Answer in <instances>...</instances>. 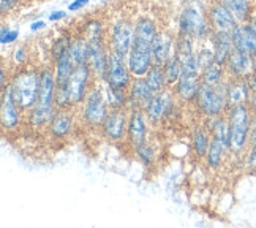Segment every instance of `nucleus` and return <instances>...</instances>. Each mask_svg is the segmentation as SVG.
I'll return each mask as SVG.
<instances>
[{
    "label": "nucleus",
    "mask_w": 256,
    "mask_h": 228,
    "mask_svg": "<svg viewBox=\"0 0 256 228\" xmlns=\"http://www.w3.org/2000/svg\"><path fill=\"white\" fill-rule=\"evenodd\" d=\"M146 111L141 110H133L130 111V121H128V141L133 147H138L146 143V135H147V127H146Z\"/></svg>",
    "instance_id": "nucleus-22"
},
{
    "label": "nucleus",
    "mask_w": 256,
    "mask_h": 228,
    "mask_svg": "<svg viewBox=\"0 0 256 228\" xmlns=\"http://www.w3.org/2000/svg\"><path fill=\"white\" fill-rule=\"evenodd\" d=\"M252 97V89L247 79L228 78V108L248 105Z\"/></svg>",
    "instance_id": "nucleus-21"
},
{
    "label": "nucleus",
    "mask_w": 256,
    "mask_h": 228,
    "mask_svg": "<svg viewBox=\"0 0 256 228\" xmlns=\"http://www.w3.org/2000/svg\"><path fill=\"white\" fill-rule=\"evenodd\" d=\"M154 97H155V92L150 89L146 76L133 78L130 87H128V105H126V108L130 111H133V110L146 111Z\"/></svg>",
    "instance_id": "nucleus-13"
},
{
    "label": "nucleus",
    "mask_w": 256,
    "mask_h": 228,
    "mask_svg": "<svg viewBox=\"0 0 256 228\" xmlns=\"http://www.w3.org/2000/svg\"><path fill=\"white\" fill-rule=\"evenodd\" d=\"M245 165L250 171L256 173V146L248 147V152L245 154Z\"/></svg>",
    "instance_id": "nucleus-38"
},
{
    "label": "nucleus",
    "mask_w": 256,
    "mask_h": 228,
    "mask_svg": "<svg viewBox=\"0 0 256 228\" xmlns=\"http://www.w3.org/2000/svg\"><path fill=\"white\" fill-rule=\"evenodd\" d=\"M94 78L92 70L88 64H81V65H76L74 70L68 79V84H66V91H68V98H70V103L72 106H78V105H82L86 94L88 92L90 89V79Z\"/></svg>",
    "instance_id": "nucleus-8"
},
{
    "label": "nucleus",
    "mask_w": 256,
    "mask_h": 228,
    "mask_svg": "<svg viewBox=\"0 0 256 228\" xmlns=\"http://www.w3.org/2000/svg\"><path fill=\"white\" fill-rule=\"evenodd\" d=\"M68 53H70V57H72V61H73L74 65L87 64V57H88L87 38L84 35L72 38V43H70V48H68Z\"/></svg>",
    "instance_id": "nucleus-27"
},
{
    "label": "nucleus",
    "mask_w": 256,
    "mask_h": 228,
    "mask_svg": "<svg viewBox=\"0 0 256 228\" xmlns=\"http://www.w3.org/2000/svg\"><path fill=\"white\" fill-rule=\"evenodd\" d=\"M256 146V113L252 116V122H250V133H248V147Z\"/></svg>",
    "instance_id": "nucleus-39"
},
{
    "label": "nucleus",
    "mask_w": 256,
    "mask_h": 228,
    "mask_svg": "<svg viewBox=\"0 0 256 228\" xmlns=\"http://www.w3.org/2000/svg\"><path fill=\"white\" fill-rule=\"evenodd\" d=\"M73 113L72 110H57L54 117L49 122V132L56 138H64L73 128Z\"/></svg>",
    "instance_id": "nucleus-24"
},
{
    "label": "nucleus",
    "mask_w": 256,
    "mask_h": 228,
    "mask_svg": "<svg viewBox=\"0 0 256 228\" xmlns=\"http://www.w3.org/2000/svg\"><path fill=\"white\" fill-rule=\"evenodd\" d=\"M210 43L214 48V62L220 64V65H226L228 59L234 49L232 45V38L231 34L228 32H214L210 37Z\"/></svg>",
    "instance_id": "nucleus-23"
},
{
    "label": "nucleus",
    "mask_w": 256,
    "mask_h": 228,
    "mask_svg": "<svg viewBox=\"0 0 256 228\" xmlns=\"http://www.w3.org/2000/svg\"><path fill=\"white\" fill-rule=\"evenodd\" d=\"M206 2H214V0H206Z\"/></svg>",
    "instance_id": "nucleus-46"
},
{
    "label": "nucleus",
    "mask_w": 256,
    "mask_h": 228,
    "mask_svg": "<svg viewBox=\"0 0 256 228\" xmlns=\"http://www.w3.org/2000/svg\"><path fill=\"white\" fill-rule=\"evenodd\" d=\"M87 4H88V0H74V2L68 5V10H70V12H78V10L84 8Z\"/></svg>",
    "instance_id": "nucleus-42"
},
{
    "label": "nucleus",
    "mask_w": 256,
    "mask_h": 228,
    "mask_svg": "<svg viewBox=\"0 0 256 228\" xmlns=\"http://www.w3.org/2000/svg\"><path fill=\"white\" fill-rule=\"evenodd\" d=\"M212 34L206 0H186L179 16V35H186L198 42H209Z\"/></svg>",
    "instance_id": "nucleus-1"
},
{
    "label": "nucleus",
    "mask_w": 256,
    "mask_h": 228,
    "mask_svg": "<svg viewBox=\"0 0 256 228\" xmlns=\"http://www.w3.org/2000/svg\"><path fill=\"white\" fill-rule=\"evenodd\" d=\"M253 111L250 105H239L228 108L226 117L230 122V152L242 155L248 149V133Z\"/></svg>",
    "instance_id": "nucleus-3"
},
{
    "label": "nucleus",
    "mask_w": 256,
    "mask_h": 228,
    "mask_svg": "<svg viewBox=\"0 0 256 228\" xmlns=\"http://www.w3.org/2000/svg\"><path fill=\"white\" fill-rule=\"evenodd\" d=\"M134 26L130 19H119L111 27V38H110V51L126 57L130 53V48L133 43Z\"/></svg>",
    "instance_id": "nucleus-11"
},
{
    "label": "nucleus",
    "mask_w": 256,
    "mask_h": 228,
    "mask_svg": "<svg viewBox=\"0 0 256 228\" xmlns=\"http://www.w3.org/2000/svg\"><path fill=\"white\" fill-rule=\"evenodd\" d=\"M163 70H164V79H166V87H171L176 86V83L179 81L180 73H182V65H180V59L177 57V54L174 53L168 62L163 65Z\"/></svg>",
    "instance_id": "nucleus-31"
},
{
    "label": "nucleus",
    "mask_w": 256,
    "mask_h": 228,
    "mask_svg": "<svg viewBox=\"0 0 256 228\" xmlns=\"http://www.w3.org/2000/svg\"><path fill=\"white\" fill-rule=\"evenodd\" d=\"M201 72L200 70H182L179 81L176 83V95L184 102L196 100V95L201 87Z\"/></svg>",
    "instance_id": "nucleus-16"
},
{
    "label": "nucleus",
    "mask_w": 256,
    "mask_h": 228,
    "mask_svg": "<svg viewBox=\"0 0 256 228\" xmlns=\"http://www.w3.org/2000/svg\"><path fill=\"white\" fill-rule=\"evenodd\" d=\"M176 38L168 31H158L152 43V62L156 65H164L174 54Z\"/></svg>",
    "instance_id": "nucleus-18"
},
{
    "label": "nucleus",
    "mask_w": 256,
    "mask_h": 228,
    "mask_svg": "<svg viewBox=\"0 0 256 228\" xmlns=\"http://www.w3.org/2000/svg\"><path fill=\"white\" fill-rule=\"evenodd\" d=\"M226 152H230V149L226 147L222 141H218L216 138L210 136V144H209V151L206 154V160H208V165L212 170H216L220 168L223 158L226 155Z\"/></svg>",
    "instance_id": "nucleus-28"
},
{
    "label": "nucleus",
    "mask_w": 256,
    "mask_h": 228,
    "mask_svg": "<svg viewBox=\"0 0 256 228\" xmlns=\"http://www.w3.org/2000/svg\"><path fill=\"white\" fill-rule=\"evenodd\" d=\"M224 68H226V76L228 78L247 79L256 70V62L252 54L239 51V49H232Z\"/></svg>",
    "instance_id": "nucleus-14"
},
{
    "label": "nucleus",
    "mask_w": 256,
    "mask_h": 228,
    "mask_svg": "<svg viewBox=\"0 0 256 228\" xmlns=\"http://www.w3.org/2000/svg\"><path fill=\"white\" fill-rule=\"evenodd\" d=\"M40 92L35 106L30 110V124L42 127L51 122L56 114V73L52 68H44L40 73Z\"/></svg>",
    "instance_id": "nucleus-2"
},
{
    "label": "nucleus",
    "mask_w": 256,
    "mask_h": 228,
    "mask_svg": "<svg viewBox=\"0 0 256 228\" xmlns=\"http://www.w3.org/2000/svg\"><path fill=\"white\" fill-rule=\"evenodd\" d=\"M56 68H54V73H56V86L57 87H66L68 84V79H70L73 70H74V64L70 57V53H65L64 56H60L58 59H56Z\"/></svg>",
    "instance_id": "nucleus-26"
},
{
    "label": "nucleus",
    "mask_w": 256,
    "mask_h": 228,
    "mask_svg": "<svg viewBox=\"0 0 256 228\" xmlns=\"http://www.w3.org/2000/svg\"><path fill=\"white\" fill-rule=\"evenodd\" d=\"M128 121H130V113L126 111V108L110 110L102 125L104 136L112 143L122 141L128 132Z\"/></svg>",
    "instance_id": "nucleus-12"
},
{
    "label": "nucleus",
    "mask_w": 256,
    "mask_h": 228,
    "mask_svg": "<svg viewBox=\"0 0 256 228\" xmlns=\"http://www.w3.org/2000/svg\"><path fill=\"white\" fill-rule=\"evenodd\" d=\"M196 59H198V64L202 68H206L209 64L214 62V48H212V43L210 46H202L201 49H198L196 51Z\"/></svg>",
    "instance_id": "nucleus-34"
},
{
    "label": "nucleus",
    "mask_w": 256,
    "mask_h": 228,
    "mask_svg": "<svg viewBox=\"0 0 256 228\" xmlns=\"http://www.w3.org/2000/svg\"><path fill=\"white\" fill-rule=\"evenodd\" d=\"M224 76H226V68L216 62L209 64L208 67L201 70V81L204 84L215 86V84L224 81Z\"/></svg>",
    "instance_id": "nucleus-30"
},
{
    "label": "nucleus",
    "mask_w": 256,
    "mask_h": 228,
    "mask_svg": "<svg viewBox=\"0 0 256 228\" xmlns=\"http://www.w3.org/2000/svg\"><path fill=\"white\" fill-rule=\"evenodd\" d=\"M253 59H254V62H256V56H253Z\"/></svg>",
    "instance_id": "nucleus-47"
},
{
    "label": "nucleus",
    "mask_w": 256,
    "mask_h": 228,
    "mask_svg": "<svg viewBox=\"0 0 256 228\" xmlns=\"http://www.w3.org/2000/svg\"><path fill=\"white\" fill-rule=\"evenodd\" d=\"M65 12H54V13H51V15H49V21H58V19H64L65 18Z\"/></svg>",
    "instance_id": "nucleus-44"
},
{
    "label": "nucleus",
    "mask_w": 256,
    "mask_h": 228,
    "mask_svg": "<svg viewBox=\"0 0 256 228\" xmlns=\"http://www.w3.org/2000/svg\"><path fill=\"white\" fill-rule=\"evenodd\" d=\"M19 2H21V0H0V12H2V15H6L12 12Z\"/></svg>",
    "instance_id": "nucleus-40"
},
{
    "label": "nucleus",
    "mask_w": 256,
    "mask_h": 228,
    "mask_svg": "<svg viewBox=\"0 0 256 228\" xmlns=\"http://www.w3.org/2000/svg\"><path fill=\"white\" fill-rule=\"evenodd\" d=\"M70 43H72V38H70V37H66V35L56 40V43H54V46H52V49H51L54 61H56V59L60 57V56H64L65 53H68V48H70Z\"/></svg>",
    "instance_id": "nucleus-35"
},
{
    "label": "nucleus",
    "mask_w": 256,
    "mask_h": 228,
    "mask_svg": "<svg viewBox=\"0 0 256 228\" xmlns=\"http://www.w3.org/2000/svg\"><path fill=\"white\" fill-rule=\"evenodd\" d=\"M46 24L43 23V21H35V23H32V26H30V29H32V32H35V31H38V29H42V27H44Z\"/></svg>",
    "instance_id": "nucleus-45"
},
{
    "label": "nucleus",
    "mask_w": 256,
    "mask_h": 228,
    "mask_svg": "<svg viewBox=\"0 0 256 228\" xmlns=\"http://www.w3.org/2000/svg\"><path fill=\"white\" fill-rule=\"evenodd\" d=\"M196 102L202 114L208 117L226 114L228 111V78L215 86L201 83Z\"/></svg>",
    "instance_id": "nucleus-5"
},
{
    "label": "nucleus",
    "mask_w": 256,
    "mask_h": 228,
    "mask_svg": "<svg viewBox=\"0 0 256 228\" xmlns=\"http://www.w3.org/2000/svg\"><path fill=\"white\" fill-rule=\"evenodd\" d=\"M208 18L209 24L214 32H228L231 34L232 29L238 26L234 15L226 8L220 0H214L208 7Z\"/></svg>",
    "instance_id": "nucleus-15"
},
{
    "label": "nucleus",
    "mask_w": 256,
    "mask_h": 228,
    "mask_svg": "<svg viewBox=\"0 0 256 228\" xmlns=\"http://www.w3.org/2000/svg\"><path fill=\"white\" fill-rule=\"evenodd\" d=\"M234 49L256 56V29L250 23H238L231 32Z\"/></svg>",
    "instance_id": "nucleus-17"
},
{
    "label": "nucleus",
    "mask_w": 256,
    "mask_h": 228,
    "mask_svg": "<svg viewBox=\"0 0 256 228\" xmlns=\"http://www.w3.org/2000/svg\"><path fill=\"white\" fill-rule=\"evenodd\" d=\"M108 103L104 98L103 87L92 86L86 94V98L82 102V117L84 121L92 127H102L104 119L108 116Z\"/></svg>",
    "instance_id": "nucleus-6"
},
{
    "label": "nucleus",
    "mask_w": 256,
    "mask_h": 228,
    "mask_svg": "<svg viewBox=\"0 0 256 228\" xmlns=\"http://www.w3.org/2000/svg\"><path fill=\"white\" fill-rule=\"evenodd\" d=\"M126 64H128V68H130L133 78L146 76L147 72L150 70V67L154 65V62H152V43L133 37L130 53H128V56H126Z\"/></svg>",
    "instance_id": "nucleus-7"
},
{
    "label": "nucleus",
    "mask_w": 256,
    "mask_h": 228,
    "mask_svg": "<svg viewBox=\"0 0 256 228\" xmlns=\"http://www.w3.org/2000/svg\"><path fill=\"white\" fill-rule=\"evenodd\" d=\"M19 110L14 102L13 94L10 91V87L2 89V111H0V117H2V127L5 130H14L19 125Z\"/></svg>",
    "instance_id": "nucleus-19"
},
{
    "label": "nucleus",
    "mask_w": 256,
    "mask_h": 228,
    "mask_svg": "<svg viewBox=\"0 0 256 228\" xmlns=\"http://www.w3.org/2000/svg\"><path fill=\"white\" fill-rule=\"evenodd\" d=\"M208 132H206L204 128L198 127L193 133V151L198 157H206V154H208V151H209L210 138H209Z\"/></svg>",
    "instance_id": "nucleus-33"
},
{
    "label": "nucleus",
    "mask_w": 256,
    "mask_h": 228,
    "mask_svg": "<svg viewBox=\"0 0 256 228\" xmlns=\"http://www.w3.org/2000/svg\"><path fill=\"white\" fill-rule=\"evenodd\" d=\"M19 32L18 31H12L8 26H2V31H0V43L2 45H10L13 43L18 38Z\"/></svg>",
    "instance_id": "nucleus-37"
},
{
    "label": "nucleus",
    "mask_w": 256,
    "mask_h": 228,
    "mask_svg": "<svg viewBox=\"0 0 256 228\" xmlns=\"http://www.w3.org/2000/svg\"><path fill=\"white\" fill-rule=\"evenodd\" d=\"M134 151H136L138 158H140V160H141L144 165H152L155 154H154V149H152V147H150L149 144L144 143V144H141V146L134 147Z\"/></svg>",
    "instance_id": "nucleus-36"
},
{
    "label": "nucleus",
    "mask_w": 256,
    "mask_h": 228,
    "mask_svg": "<svg viewBox=\"0 0 256 228\" xmlns=\"http://www.w3.org/2000/svg\"><path fill=\"white\" fill-rule=\"evenodd\" d=\"M103 92L106 103L110 110H117V108H126L128 105V91H120V89L111 87L110 84L103 83Z\"/></svg>",
    "instance_id": "nucleus-29"
},
{
    "label": "nucleus",
    "mask_w": 256,
    "mask_h": 228,
    "mask_svg": "<svg viewBox=\"0 0 256 228\" xmlns=\"http://www.w3.org/2000/svg\"><path fill=\"white\" fill-rule=\"evenodd\" d=\"M220 2L234 15L238 23H247L253 15V0H220Z\"/></svg>",
    "instance_id": "nucleus-25"
},
{
    "label": "nucleus",
    "mask_w": 256,
    "mask_h": 228,
    "mask_svg": "<svg viewBox=\"0 0 256 228\" xmlns=\"http://www.w3.org/2000/svg\"><path fill=\"white\" fill-rule=\"evenodd\" d=\"M172 105V94L168 91V87L164 89V91L155 94V97L152 98L150 105L147 106V119H149L150 122H160L162 119L168 114L170 108Z\"/></svg>",
    "instance_id": "nucleus-20"
},
{
    "label": "nucleus",
    "mask_w": 256,
    "mask_h": 228,
    "mask_svg": "<svg viewBox=\"0 0 256 228\" xmlns=\"http://www.w3.org/2000/svg\"><path fill=\"white\" fill-rule=\"evenodd\" d=\"M13 59H14V62H16V64L22 65V64L26 62V48H24V46H18V48L14 49Z\"/></svg>",
    "instance_id": "nucleus-41"
},
{
    "label": "nucleus",
    "mask_w": 256,
    "mask_h": 228,
    "mask_svg": "<svg viewBox=\"0 0 256 228\" xmlns=\"http://www.w3.org/2000/svg\"><path fill=\"white\" fill-rule=\"evenodd\" d=\"M132 72L128 68L126 57H122L110 51V59H108V70H106V79L104 83L111 87L120 89V91H128L132 84Z\"/></svg>",
    "instance_id": "nucleus-9"
},
{
    "label": "nucleus",
    "mask_w": 256,
    "mask_h": 228,
    "mask_svg": "<svg viewBox=\"0 0 256 228\" xmlns=\"http://www.w3.org/2000/svg\"><path fill=\"white\" fill-rule=\"evenodd\" d=\"M247 83H248V86L252 89V92H256V70L247 78Z\"/></svg>",
    "instance_id": "nucleus-43"
},
{
    "label": "nucleus",
    "mask_w": 256,
    "mask_h": 228,
    "mask_svg": "<svg viewBox=\"0 0 256 228\" xmlns=\"http://www.w3.org/2000/svg\"><path fill=\"white\" fill-rule=\"evenodd\" d=\"M40 73L34 68H24L14 73L8 87L21 110H32L35 106L38 92H40Z\"/></svg>",
    "instance_id": "nucleus-4"
},
{
    "label": "nucleus",
    "mask_w": 256,
    "mask_h": 228,
    "mask_svg": "<svg viewBox=\"0 0 256 228\" xmlns=\"http://www.w3.org/2000/svg\"><path fill=\"white\" fill-rule=\"evenodd\" d=\"M88 43V57L87 64L90 67L92 75L98 83H104L106 70H108V59H110V51H108L104 38H87Z\"/></svg>",
    "instance_id": "nucleus-10"
},
{
    "label": "nucleus",
    "mask_w": 256,
    "mask_h": 228,
    "mask_svg": "<svg viewBox=\"0 0 256 228\" xmlns=\"http://www.w3.org/2000/svg\"><path fill=\"white\" fill-rule=\"evenodd\" d=\"M146 79H147V83H149L150 89L155 94H158V92H162V91H164V89H166V79H164L163 65L154 64L150 67V70L147 72Z\"/></svg>",
    "instance_id": "nucleus-32"
}]
</instances>
